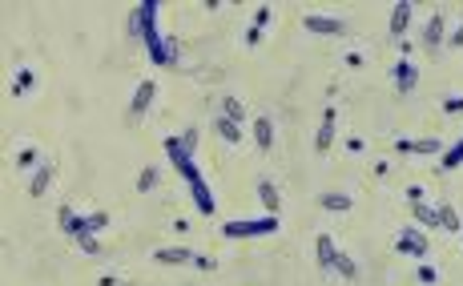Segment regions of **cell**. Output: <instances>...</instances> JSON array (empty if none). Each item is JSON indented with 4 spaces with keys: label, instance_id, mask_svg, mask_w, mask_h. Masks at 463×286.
<instances>
[{
    "label": "cell",
    "instance_id": "6da1fadb",
    "mask_svg": "<svg viewBox=\"0 0 463 286\" xmlns=\"http://www.w3.org/2000/svg\"><path fill=\"white\" fill-rule=\"evenodd\" d=\"M278 222L274 214H262V218H246V222H226L222 234L226 238H266V234H278Z\"/></svg>",
    "mask_w": 463,
    "mask_h": 286
},
{
    "label": "cell",
    "instance_id": "7a4b0ae2",
    "mask_svg": "<svg viewBox=\"0 0 463 286\" xmlns=\"http://www.w3.org/2000/svg\"><path fill=\"white\" fill-rule=\"evenodd\" d=\"M165 153H169V162H173V169H178V173L185 178V186L202 178V169H198V162H193V153H185L178 137H165Z\"/></svg>",
    "mask_w": 463,
    "mask_h": 286
},
{
    "label": "cell",
    "instance_id": "3957f363",
    "mask_svg": "<svg viewBox=\"0 0 463 286\" xmlns=\"http://www.w3.org/2000/svg\"><path fill=\"white\" fill-rule=\"evenodd\" d=\"M395 250H399V254H411V258H427V254H431V242L423 238L415 226H407V230H399Z\"/></svg>",
    "mask_w": 463,
    "mask_h": 286
},
{
    "label": "cell",
    "instance_id": "277c9868",
    "mask_svg": "<svg viewBox=\"0 0 463 286\" xmlns=\"http://www.w3.org/2000/svg\"><path fill=\"white\" fill-rule=\"evenodd\" d=\"M153 93H158V81H141L138 89H133V101H129V125H138L145 113H149V105H153Z\"/></svg>",
    "mask_w": 463,
    "mask_h": 286
},
{
    "label": "cell",
    "instance_id": "5b68a950",
    "mask_svg": "<svg viewBox=\"0 0 463 286\" xmlns=\"http://www.w3.org/2000/svg\"><path fill=\"white\" fill-rule=\"evenodd\" d=\"M302 28L314 32V37H347V24L339 21V17H319V12L302 17Z\"/></svg>",
    "mask_w": 463,
    "mask_h": 286
},
{
    "label": "cell",
    "instance_id": "8992f818",
    "mask_svg": "<svg viewBox=\"0 0 463 286\" xmlns=\"http://www.w3.org/2000/svg\"><path fill=\"white\" fill-rule=\"evenodd\" d=\"M391 81H395V93H399V97L415 93V85H419V69H415V61H395Z\"/></svg>",
    "mask_w": 463,
    "mask_h": 286
},
{
    "label": "cell",
    "instance_id": "52a82bcc",
    "mask_svg": "<svg viewBox=\"0 0 463 286\" xmlns=\"http://www.w3.org/2000/svg\"><path fill=\"white\" fill-rule=\"evenodd\" d=\"M443 41H447V21H443V12H431V21H427V28H423L419 45H423L427 53H431V57H435Z\"/></svg>",
    "mask_w": 463,
    "mask_h": 286
},
{
    "label": "cell",
    "instance_id": "ba28073f",
    "mask_svg": "<svg viewBox=\"0 0 463 286\" xmlns=\"http://www.w3.org/2000/svg\"><path fill=\"white\" fill-rule=\"evenodd\" d=\"M334 129H339V113H334V105H326L323 125H319V133H314V149H319V153H330V145H334Z\"/></svg>",
    "mask_w": 463,
    "mask_h": 286
},
{
    "label": "cell",
    "instance_id": "9c48e42d",
    "mask_svg": "<svg viewBox=\"0 0 463 286\" xmlns=\"http://www.w3.org/2000/svg\"><path fill=\"white\" fill-rule=\"evenodd\" d=\"M189 193H193V206L202 210L206 218H214V210H218V202H214V190H209L206 178H198V182H189Z\"/></svg>",
    "mask_w": 463,
    "mask_h": 286
},
{
    "label": "cell",
    "instance_id": "30bf717a",
    "mask_svg": "<svg viewBox=\"0 0 463 286\" xmlns=\"http://www.w3.org/2000/svg\"><path fill=\"white\" fill-rule=\"evenodd\" d=\"M153 263L185 266V263H193V250H189V246H162V250H153Z\"/></svg>",
    "mask_w": 463,
    "mask_h": 286
},
{
    "label": "cell",
    "instance_id": "8fae6325",
    "mask_svg": "<svg viewBox=\"0 0 463 286\" xmlns=\"http://www.w3.org/2000/svg\"><path fill=\"white\" fill-rule=\"evenodd\" d=\"M411 12H415V8H411L407 0H399V4L391 8V37H395V41H403V37H407V24H411Z\"/></svg>",
    "mask_w": 463,
    "mask_h": 286
},
{
    "label": "cell",
    "instance_id": "7c38bea8",
    "mask_svg": "<svg viewBox=\"0 0 463 286\" xmlns=\"http://www.w3.org/2000/svg\"><path fill=\"white\" fill-rule=\"evenodd\" d=\"M258 202L266 206V214L278 218V210H282V193H278V186L270 182V178H262V182H258Z\"/></svg>",
    "mask_w": 463,
    "mask_h": 286
},
{
    "label": "cell",
    "instance_id": "4fadbf2b",
    "mask_svg": "<svg viewBox=\"0 0 463 286\" xmlns=\"http://www.w3.org/2000/svg\"><path fill=\"white\" fill-rule=\"evenodd\" d=\"M250 129H254L258 149H262V153H270V149H274V121H270V117H254V121H250Z\"/></svg>",
    "mask_w": 463,
    "mask_h": 286
},
{
    "label": "cell",
    "instance_id": "5bb4252c",
    "mask_svg": "<svg viewBox=\"0 0 463 286\" xmlns=\"http://www.w3.org/2000/svg\"><path fill=\"white\" fill-rule=\"evenodd\" d=\"M53 173H57V166L53 162H45V166L32 173V182H28V198H45L48 186H53Z\"/></svg>",
    "mask_w": 463,
    "mask_h": 286
},
{
    "label": "cell",
    "instance_id": "9a60e30c",
    "mask_svg": "<svg viewBox=\"0 0 463 286\" xmlns=\"http://www.w3.org/2000/svg\"><path fill=\"white\" fill-rule=\"evenodd\" d=\"M319 206L323 210H334V214H347L350 206H355V198L343 190H326V193H319Z\"/></svg>",
    "mask_w": 463,
    "mask_h": 286
},
{
    "label": "cell",
    "instance_id": "2e32d148",
    "mask_svg": "<svg viewBox=\"0 0 463 286\" xmlns=\"http://www.w3.org/2000/svg\"><path fill=\"white\" fill-rule=\"evenodd\" d=\"M214 133H218V137H222L226 145H242V125H234V121L222 117V113L214 117Z\"/></svg>",
    "mask_w": 463,
    "mask_h": 286
},
{
    "label": "cell",
    "instance_id": "e0dca14e",
    "mask_svg": "<svg viewBox=\"0 0 463 286\" xmlns=\"http://www.w3.org/2000/svg\"><path fill=\"white\" fill-rule=\"evenodd\" d=\"M330 270H334L343 283H355V278H359V263H355L350 254H343V250H334V263H330Z\"/></svg>",
    "mask_w": 463,
    "mask_h": 286
},
{
    "label": "cell",
    "instance_id": "ac0fdd59",
    "mask_svg": "<svg viewBox=\"0 0 463 286\" xmlns=\"http://www.w3.org/2000/svg\"><path fill=\"white\" fill-rule=\"evenodd\" d=\"M411 218H415L419 226H440V206H427V202H411Z\"/></svg>",
    "mask_w": 463,
    "mask_h": 286
},
{
    "label": "cell",
    "instance_id": "d6986e66",
    "mask_svg": "<svg viewBox=\"0 0 463 286\" xmlns=\"http://www.w3.org/2000/svg\"><path fill=\"white\" fill-rule=\"evenodd\" d=\"M440 230H451V234H463V218H460V210H455L451 202H443V206H440Z\"/></svg>",
    "mask_w": 463,
    "mask_h": 286
},
{
    "label": "cell",
    "instance_id": "ffe728a7",
    "mask_svg": "<svg viewBox=\"0 0 463 286\" xmlns=\"http://www.w3.org/2000/svg\"><path fill=\"white\" fill-rule=\"evenodd\" d=\"M314 250H319V266H323V270H330V263H334V250H339V246H334V238H330V234H319V238H314Z\"/></svg>",
    "mask_w": 463,
    "mask_h": 286
},
{
    "label": "cell",
    "instance_id": "44dd1931",
    "mask_svg": "<svg viewBox=\"0 0 463 286\" xmlns=\"http://www.w3.org/2000/svg\"><path fill=\"white\" fill-rule=\"evenodd\" d=\"M222 117H230L234 125H246V105H242V101H238V97H222Z\"/></svg>",
    "mask_w": 463,
    "mask_h": 286
},
{
    "label": "cell",
    "instance_id": "7402d4cb",
    "mask_svg": "<svg viewBox=\"0 0 463 286\" xmlns=\"http://www.w3.org/2000/svg\"><path fill=\"white\" fill-rule=\"evenodd\" d=\"M411 153H423V158H440L443 142L440 137H423V142H411Z\"/></svg>",
    "mask_w": 463,
    "mask_h": 286
},
{
    "label": "cell",
    "instance_id": "603a6c76",
    "mask_svg": "<svg viewBox=\"0 0 463 286\" xmlns=\"http://www.w3.org/2000/svg\"><path fill=\"white\" fill-rule=\"evenodd\" d=\"M460 166H463V142L451 145V149L440 158V169H447V173H451V169H460Z\"/></svg>",
    "mask_w": 463,
    "mask_h": 286
},
{
    "label": "cell",
    "instance_id": "cb8c5ba5",
    "mask_svg": "<svg viewBox=\"0 0 463 286\" xmlns=\"http://www.w3.org/2000/svg\"><path fill=\"white\" fill-rule=\"evenodd\" d=\"M17 166H21V169H41L45 162H41V153H37L32 145H24L21 153H17Z\"/></svg>",
    "mask_w": 463,
    "mask_h": 286
},
{
    "label": "cell",
    "instance_id": "d4e9b609",
    "mask_svg": "<svg viewBox=\"0 0 463 286\" xmlns=\"http://www.w3.org/2000/svg\"><path fill=\"white\" fill-rule=\"evenodd\" d=\"M178 142H182V149H185V153H198V142H202L198 125H189V129H182V133H178Z\"/></svg>",
    "mask_w": 463,
    "mask_h": 286
},
{
    "label": "cell",
    "instance_id": "484cf974",
    "mask_svg": "<svg viewBox=\"0 0 463 286\" xmlns=\"http://www.w3.org/2000/svg\"><path fill=\"white\" fill-rule=\"evenodd\" d=\"M158 178H162V173H158V166H145V169L138 173V190H141V193H149L153 186H158Z\"/></svg>",
    "mask_w": 463,
    "mask_h": 286
},
{
    "label": "cell",
    "instance_id": "4316f807",
    "mask_svg": "<svg viewBox=\"0 0 463 286\" xmlns=\"http://www.w3.org/2000/svg\"><path fill=\"white\" fill-rule=\"evenodd\" d=\"M77 246H81L89 258H97V254H101V238H97V234H81V238H77Z\"/></svg>",
    "mask_w": 463,
    "mask_h": 286
},
{
    "label": "cell",
    "instance_id": "83f0119b",
    "mask_svg": "<svg viewBox=\"0 0 463 286\" xmlns=\"http://www.w3.org/2000/svg\"><path fill=\"white\" fill-rule=\"evenodd\" d=\"M101 230H109V210H97V214H89V234H101Z\"/></svg>",
    "mask_w": 463,
    "mask_h": 286
},
{
    "label": "cell",
    "instance_id": "f1b7e54d",
    "mask_svg": "<svg viewBox=\"0 0 463 286\" xmlns=\"http://www.w3.org/2000/svg\"><path fill=\"white\" fill-rule=\"evenodd\" d=\"M419 283L435 286V283H440V270H435V266H427V263H419Z\"/></svg>",
    "mask_w": 463,
    "mask_h": 286
},
{
    "label": "cell",
    "instance_id": "f546056e",
    "mask_svg": "<svg viewBox=\"0 0 463 286\" xmlns=\"http://www.w3.org/2000/svg\"><path fill=\"white\" fill-rule=\"evenodd\" d=\"M266 24H270V8H266V4H258V8H254V28L266 32Z\"/></svg>",
    "mask_w": 463,
    "mask_h": 286
},
{
    "label": "cell",
    "instance_id": "4dcf8cb0",
    "mask_svg": "<svg viewBox=\"0 0 463 286\" xmlns=\"http://www.w3.org/2000/svg\"><path fill=\"white\" fill-rule=\"evenodd\" d=\"M125 32H129V37H141V8L129 12V28H125Z\"/></svg>",
    "mask_w": 463,
    "mask_h": 286
},
{
    "label": "cell",
    "instance_id": "1f68e13d",
    "mask_svg": "<svg viewBox=\"0 0 463 286\" xmlns=\"http://www.w3.org/2000/svg\"><path fill=\"white\" fill-rule=\"evenodd\" d=\"M262 37H266V32H262V28H254V24L246 28V45H250V48H258V45H262Z\"/></svg>",
    "mask_w": 463,
    "mask_h": 286
},
{
    "label": "cell",
    "instance_id": "d6a6232c",
    "mask_svg": "<svg viewBox=\"0 0 463 286\" xmlns=\"http://www.w3.org/2000/svg\"><path fill=\"white\" fill-rule=\"evenodd\" d=\"M28 85H32V73L24 69V73H21V77H17V85H12V93L21 97V93H24V89H28Z\"/></svg>",
    "mask_w": 463,
    "mask_h": 286
},
{
    "label": "cell",
    "instance_id": "836d02e7",
    "mask_svg": "<svg viewBox=\"0 0 463 286\" xmlns=\"http://www.w3.org/2000/svg\"><path fill=\"white\" fill-rule=\"evenodd\" d=\"M447 45H451V48H463V24H460V28H451V32H447Z\"/></svg>",
    "mask_w": 463,
    "mask_h": 286
},
{
    "label": "cell",
    "instance_id": "e575fe53",
    "mask_svg": "<svg viewBox=\"0 0 463 286\" xmlns=\"http://www.w3.org/2000/svg\"><path fill=\"white\" fill-rule=\"evenodd\" d=\"M193 266H198V270H206V274H209V270H214L218 263H214V258H206V254H193Z\"/></svg>",
    "mask_w": 463,
    "mask_h": 286
},
{
    "label": "cell",
    "instance_id": "d590c367",
    "mask_svg": "<svg viewBox=\"0 0 463 286\" xmlns=\"http://www.w3.org/2000/svg\"><path fill=\"white\" fill-rule=\"evenodd\" d=\"M443 109H447V113H463V97H451V101H443Z\"/></svg>",
    "mask_w": 463,
    "mask_h": 286
},
{
    "label": "cell",
    "instance_id": "8d00e7d4",
    "mask_svg": "<svg viewBox=\"0 0 463 286\" xmlns=\"http://www.w3.org/2000/svg\"><path fill=\"white\" fill-rule=\"evenodd\" d=\"M101 286H133V283H121V278H101Z\"/></svg>",
    "mask_w": 463,
    "mask_h": 286
}]
</instances>
